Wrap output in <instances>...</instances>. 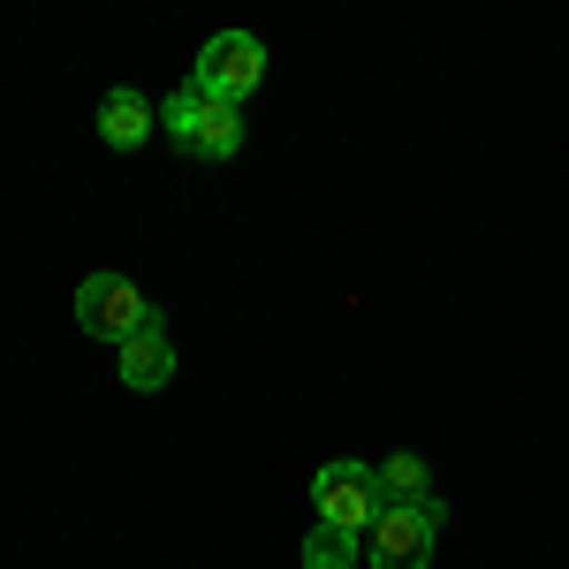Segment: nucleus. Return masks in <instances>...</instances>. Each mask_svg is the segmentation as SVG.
<instances>
[{
	"label": "nucleus",
	"mask_w": 569,
	"mask_h": 569,
	"mask_svg": "<svg viewBox=\"0 0 569 569\" xmlns=\"http://www.w3.org/2000/svg\"><path fill=\"white\" fill-rule=\"evenodd\" d=\"M122 380H130L137 395H152V388L176 380V342H168V327H144V335L122 342Z\"/></svg>",
	"instance_id": "0eeeda50"
},
{
	"label": "nucleus",
	"mask_w": 569,
	"mask_h": 569,
	"mask_svg": "<svg viewBox=\"0 0 569 569\" xmlns=\"http://www.w3.org/2000/svg\"><path fill=\"white\" fill-rule=\"evenodd\" d=\"M311 501H319V525H335V531H350V539H365V531L380 525V471L372 463H319V479H311Z\"/></svg>",
	"instance_id": "20e7f679"
},
{
	"label": "nucleus",
	"mask_w": 569,
	"mask_h": 569,
	"mask_svg": "<svg viewBox=\"0 0 569 569\" xmlns=\"http://www.w3.org/2000/svg\"><path fill=\"white\" fill-rule=\"evenodd\" d=\"M77 327L91 342H130L144 327H160V311L144 305V289L122 281V273H84L77 281Z\"/></svg>",
	"instance_id": "f03ea898"
},
{
	"label": "nucleus",
	"mask_w": 569,
	"mask_h": 569,
	"mask_svg": "<svg viewBox=\"0 0 569 569\" xmlns=\"http://www.w3.org/2000/svg\"><path fill=\"white\" fill-rule=\"evenodd\" d=\"M160 130V107L144 99V91H130V84H114L107 99H99V137L114 144V152H137L144 137Z\"/></svg>",
	"instance_id": "423d86ee"
},
{
	"label": "nucleus",
	"mask_w": 569,
	"mask_h": 569,
	"mask_svg": "<svg viewBox=\"0 0 569 569\" xmlns=\"http://www.w3.org/2000/svg\"><path fill=\"white\" fill-rule=\"evenodd\" d=\"M380 471V501L388 509H410V501H433V486H426V456H388V463H372Z\"/></svg>",
	"instance_id": "6e6552de"
},
{
	"label": "nucleus",
	"mask_w": 569,
	"mask_h": 569,
	"mask_svg": "<svg viewBox=\"0 0 569 569\" xmlns=\"http://www.w3.org/2000/svg\"><path fill=\"white\" fill-rule=\"evenodd\" d=\"M448 525V501H410V509H380V525L365 531V562L372 569H433V539Z\"/></svg>",
	"instance_id": "f257e3e1"
},
{
	"label": "nucleus",
	"mask_w": 569,
	"mask_h": 569,
	"mask_svg": "<svg viewBox=\"0 0 569 569\" xmlns=\"http://www.w3.org/2000/svg\"><path fill=\"white\" fill-rule=\"evenodd\" d=\"M259 84H266V46L251 39V31H213V39L198 46V77H190V91L243 107Z\"/></svg>",
	"instance_id": "39448f33"
},
{
	"label": "nucleus",
	"mask_w": 569,
	"mask_h": 569,
	"mask_svg": "<svg viewBox=\"0 0 569 569\" xmlns=\"http://www.w3.org/2000/svg\"><path fill=\"white\" fill-rule=\"evenodd\" d=\"M365 562V547H357L350 531H335V525H319L305 539V569H357Z\"/></svg>",
	"instance_id": "1a4fd4ad"
},
{
	"label": "nucleus",
	"mask_w": 569,
	"mask_h": 569,
	"mask_svg": "<svg viewBox=\"0 0 569 569\" xmlns=\"http://www.w3.org/2000/svg\"><path fill=\"white\" fill-rule=\"evenodd\" d=\"M160 130L176 137L190 160H228L236 144H243V114L228 107V99H206V91L182 84L168 107H160Z\"/></svg>",
	"instance_id": "7ed1b4c3"
}]
</instances>
